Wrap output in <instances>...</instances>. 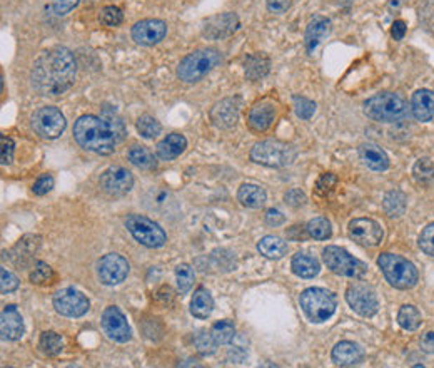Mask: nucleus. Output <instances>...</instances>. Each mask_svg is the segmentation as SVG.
<instances>
[{
  "label": "nucleus",
  "instance_id": "15",
  "mask_svg": "<svg viewBox=\"0 0 434 368\" xmlns=\"http://www.w3.org/2000/svg\"><path fill=\"white\" fill-rule=\"evenodd\" d=\"M349 236L361 247H378L383 241V228L369 218H358L349 223Z\"/></svg>",
  "mask_w": 434,
  "mask_h": 368
},
{
  "label": "nucleus",
  "instance_id": "24",
  "mask_svg": "<svg viewBox=\"0 0 434 368\" xmlns=\"http://www.w3.org/2000/svg\"><path fill=\"white\" fill-rule=\"evenodd\" d=\"M332 362L337 367H354L362 362V350L353 341H339L332 348Z\"/></svg>",
  "mask_w": 434,
  "mask_h": 368
},
{
  "label": "nucleus",
  "instance_id": "34",
  "mask_svg": "<svg viewBox=\"0 0 434 368\" xmlns=\"http://www.w3.org/2000/svg\"><path fill=\"white\" fill-rule=\"evenodd\" d=\"M406 206L407 199L406 195L401 191H389L388 195L384 196L383 201V208L388 216L391 218H400L406 213Z\"/></svg>",
  "mask_w": 434,
  "mask_h": 368
},
{
  "label": "nucleus",
  "instance_id": "51",
  "mask_svg": "<svg viewBox=\"0 0 434 368\" xmlns=\"http://www.w3.org/2000/svg\"><path fill=\"white\" fill-rule=\"evenodd\" d=\"M336 183H337V179H336L334 174L326 173V174H323L321 178H319L318 184H316V190H318L319 195H327V192H330L332 188L336 186Z\"/></svg>",
  "mask_w": 434,
  "mask_h": 368
},
{
  "label": "nucleus",
  "instance_id": "12",
  "mask_svg": "<svg viewBox=\"0 0 434 368\" xmlns=\"http://www.w3.org/2000/svg\"><path fill=\"white\" fill-rule=\"evenodd\" d=\"M346 301H348L351 308L358 315H361V317H372V315L378 313V296H376L374 290H372L371 287H367V284H351L348 291H346Z\"/></svg>",
  "mask_w": 434,
  "mask_h": 368
},
{
  "label": "nucleus",
  "instance_id": "28",
  "mask_svg": "<svg viewBox=\"0 0 434 368\" xmlns=\"http://www.w3.org/2000/svg\"><path fill=\"white\" fill-rule=\"evenodd\" d=\"M330 32H331V22L327 20L326 17H314V19L309 22L304 37L306 49H308L309 54L316 51V47L319 46V42H321L324 37L330 36Z\"/></svg>",
  "mask_w": 434,
  "mask_h": 368
},
{
  "label": "nucleus",
  "instance_id": "8",
  "mask_svg": "<svg viewBox=\"0 0 434 368\" xmlns=\"http://www.w3.org/2000/svg\"><path fill=\"white\" fill-rule=\"evenodd\" d=\"M323 258L326 266L332 273L339 276H348V278H362L366 275L367 266L358 258L349 255L344 248L339 247H327L324 248Z\"/></svg>",
  "mask_w": 434,
  "mask_h": 368
},
{
  "label": "nucleus",
  "instance_id": "55",
  "mask_svg": "<svg viewBox=\"0 0 434 368\" xmlns=\"http://www.w3.org/2000/svg\"><path fill=\"white\" fill-rule=\"evenodd\" d=\"M419 347L424 353L434 355V331H428L421 336L419 340Z\"/></svg>",
  "mask_w": 434,
  "mask_h": 368
},
{
  "label": "nucleus",
  "instance_id": "47",
  "mask_svg": "<svg viewBox=\"0 0 434 368\" xmlns=\"http://www.w3.org/2000/svg\"><path fill=\"white\" fill-rule=\"evenodd\" d=\"M294 107H296L297 116L304 121L311 119L316 112V103L306 98H294Z\"/></svg>",
  "mask_w": 434,
  "mask_h": 368
},
{
  "label": "nucleus",
  "instance_id": "49",
  "mask_svg": "<svg viewBox=\"0 0 434 368\" xmlns=\"http://www.w3.org/2000/svg\"><path fill=\"white\" fill-rule=\"evenodd\" d=\"M54 183L55 181L52 174H42V176L34 183V186H32L34 195H37V196L47 195V192L52 191V188H54Z\"/></svg>",
  "mask_w": 434,
  "mask_h": 368
},
{
  "label": "nucleus",
  "instance_id": "36",
  "mask_svg": "<svg viewBox=\"0 0 434 368\" xmlns=\"http://www.w3.org/2000/svg\"><path fill=\"white\" fill-rule=\"evenodd\" d=\"M39 348L43 355L55 357L64 350V341L60 339L59 333L55 331H43L39 339Z\"/></svg>",
  "mask_w": 434,
  "mask_h": 368
},
{
  "label": "nucleus",
  "instance_id": "20",
  "mask_svg": "<svg viewBox=\"0 0 434 368\" xmlns=\"http://www.w3.org/2000/svg\"><path fill=\"white\" fill-rule=\"evenodd\" d=\"M24 320L15 305L4 306L0 315V333L2 339L8 341H17L24 336Z\"/></svg>",
  "mask_w": 434,
  "mask_h": 368
},
{
  "label": "nucleus",
  "instance_id": "39",
  "mask_svg": "<svg viewBox=\"0 0 434 368\" xmlns=\"http://www.w3.org/2000/svg\"><path fill=\"white\" fill-rule=\"evenodd\" d=\"M135 128H137L139 134L142 136V138L146 139H154L157 138V136L161 134L162 131V126L161 122L156 119V117L149 116V114H146V116H140L137 119V124H135Z\"/></svg>",
  "mask_w": 434,
  "mask_h": 368
},
{
  "label": "nucleus",
  "instance_id": "46",
  "mask_svg": "<svg viewBox=\"0 0 434 368\" xmlns=\"http://www.w3.org/2000/svg\"><path fill=\"white\" fill-rule=\"evenodd\" d=\"M419 248L429 256H434V223L426 226L419 235Z\"/></svg>",
  "mask_w": 434,
  "mask_h": 368
},
{
  "label": "nucleus",
  "instance_id": "52",
  "mask_svg": "<svg viewBox=\"0 0 434 368\" xmlns=\"http://www.w3.org/2000/svg\"><path fill=\"white\" fill-rule=\"evenodd\" d=\"M79 2H81V0H54V2H52V8H54L57 15H65L69 14L70 11H74Z\"/></svg>",
  "mask_w": 434,
  "mask_h": 368
},
{
  "label": "nucleus",
  "instance_id": "22",
  "mask_svg": "<svg viewBox=\"0 0 434 368\" xmlns=\"http://www.w3.org/2000/svg\"><path fill=\"white\" fill-rule=\"evenodd\" d=\"M144 204L147 206V209L157 213H169L177 206L172 192L164 188H151L144 195Z\"/></svg>",
  "mask_w": 434,
  "mask_h": 368
},
{
  "label": "nucleus",
  "instance_id": "19",
  "mask_svg": "<svg viewBox=\"0 0 434 368\" xmlns=\"http://www.w3.org/2000/svg\"><path fill=\"white\" fill-rule=\"evenodd\" d=\"M239 99L227 98L210 109V121L219 129H232L239 119Z\"/></svg>",
  "mask_w": 434,
  "mask_h": 368
},
{
  "label": "nucleus",
  "instance_id": "7",
  "mask_svg": "<svg viewBox=\"0 0 434 368\" xmlns=\"http://www.w3.org/2000/svg\"><path fill=\"white\" fill-rule=\"evenodd\" d=\"M297 157L294 146L280 141H262L251 149V159L254 163L267 168H286Z\"/></svg>",
  "mask_w": 434,
  "mask_h": 368
},
{
  "label": "nucleus",
  "instance_id": "41",
  "mask_svg": "<svg viewBox=\"0 0 434 368\" xmlns=\"http://www.w3.org/2000/svg\"><path fill=\"white\" fill-rule=\"evenodd\" d=\"M175 280H177L179 293L186 295L192 288V283H194V270L189 265H186V263H182V265L175 268Z\"/></svg>",
  "mask_w": 434,
  "mask_h": 368
},
{
  "label": "nucleus",
  "instance_id": "25",
  "mask_svg": "<svg viewBox=\"0 0 434 368\" xmlns=\"http://www.w3.org/2000/svg\"><path fill=\"white\" fill-rule=\"evenodd\" d=\"M187 147V139L184 138L182 134L172 133L169 136H165L162 141L157 144V157L162 161H172L175 157H179L186 151Z\"/></svg>",
  "mask_w": 434,
  "mask_h": 368
},
{
  "label": "nucleus",
  "instance_id": "33",
  "mask_svg": "<svg viewBox=\"0 0 434 368\" xmlns=\"http://www.w3.org/2000/svg\"><path fill=\"white\" fill-rule=\"evenodd\" d=\"M244 67H245V77H247L249 81H259V79L267 76L271 63L264 54H252L245 59Z\"/></svg>",
  "mask_w": 434,
  "mask_h": 368
},
{
  "label": "nucleus",
  "instance_id": "30",
  "mask_svg": "<svg viewBox=\"0 0 434 368\" xmlns=\"http://www.w3.org/2000/svg\"><path fill=\"white\" fill-rule=\"evenodd\" d=\"M238 199L240 201V204L245 206V208H252V209H259L266 204V191L262 190L261 186L257 184H243L238 191Z\"/></svg>",
  "mask_w": 434,
  "mask_h": 368
},
{
  "label": "nucleus",
  "instance_id": "32",
  "mask_svg": "<svg viewBox=\"0 0 434 368\" xmlns=\"http://www.w3.org/2000/svg\"><path fill=\"white\" fill-rule=\"evenodd\" d=\"M257 249L262 256L269 258V260H279L287 253V243L279 238V236H264L259 243H257Z\"/></svg>",
  "mask_w": 434,
  "mask_h": 368
},
{
  "label": "nucleus",
  "instance_id": "54",
  "mask_svg": "<svg viewBox=\"0 0 434 368\" xmlns=\"http://www.w3.org/2000/svg\"><path fill=\"white\" fill-rule=\"evenodd\" d=\"M266 4L273 14H284L291 7V0H266Z\"/></svg>",
  "mask_w": 434,
  "mask_h": 368
},
{
  "label": "nucleus",
  "instance_id": "3",
  "mask_svg": "<svg viewBox=\"0 0 434 368\" xmlns=\"http://www.w3.org/2000/svg\"><path fill=\"white\" fill-rule=\"evenodd\" d=\"M365 114L369 119L378 122H401L409 114V107L400 94L381 92L366 100Z\"/></svg>",
  "mask_w": 434,
  "mask_h": 368
},
{
  "label": "nucleus",
  "instance_id": "44",
  "mask_svg": "<svg viewBox=\"0 0 434 368\" xmlns=\"http://www.w3.org/2000/svg\"><path fill=\"white\" fill-rule=\"evenodd\" d=\"M122 19H124V15H122V11L116 6L104 7L102 11H100V15H99L100 24L107 25V27H117V25L122 24Z\"/></svg>",
  "mask_w": 434,
  "mask_h": 368
},
{
  "label": "nucleus",
  "instance_id": "53",
  "mask_svg": "<svg viewBox=\"0 0 434 368\" xmlns=\"http://www.w3.org/2000/svg\"><path fill=\"white\" fill-rule=\"evenodd\" d=\"M284 199H286V203L289 206H292V208H299L306 203V196L304 192L301 190H291L286 192V196H284Z\"/></svg>",
  "mask_w": 434,
  "mask_h": 368
},
{
  "label": "nucleus",
  "instance_id": "5",
  "mask_svg": "<svg viewBox=\"0 0 434 368\" xmlns=\"http://www.w3.org/2000/svg\"><path fill=\"white\" fill-rule=\"evenodd\" d=\"M378 265L383 271L386 280L389 284L398 290H407L413 288L418 282V270L411 261L400 255H393V253H383L378 258Z\"/></svg>",
  "mask_w": 434,
  "mask_h": 368
},
{
  "label": "nucleus",
  "instance_id": "35",
  "mask_svg": "<svg viewBox=\"0 0 434 368\" xmlns=\"http://www.w3.org/2000/svg\"><path fill=\"white\" fill-rule=\"evenodd\" d=\"M129 161L139 169H156V157L146 146H133L129 149Z\"/></svg>",
  "mask_w": 434,
  "mask_h": 368
},
{
  "label": "nucleus",
  "instance_id": "50",
  "mask_svg": "<svg viewBox=\"0 0 434 368\" xmlns=\"http://www.w3.org/2000/svg\"><path fill=\"white\" fill-rule=\"evenodd\" d=\"M0 141H2V164L7 166L12 163V159H14L15 144L11 138H7V136H2Z\"/></svg>",
  "mask_w": 434,
  "mask_h": 368
},
{
  "label": "nucleus",
  "instance_id": "42",
  "mask_svg": "<svg viewBox=\"0 0 434 368\" xmlns=\"http://www.w3.org/2000/svg\"><path fill=\"white\" fill-rule=\"evenodd\" d=\"M194 343H196L197 352H199L201 355H212L214 352H216V347H217L212 333L208 330H201L199 333H197Z\"/></svg>",
  "mask_w": 434,
  "mask_h": 368
},
{
  "label": "nucleus",
  "instance_id": "13",
  "mask_svg": "<svg viewBox=\"0 0 434 368\" xmlns=\"http://www.w3.org/2000/svg\"><path fill=\"white\" fill-rule=\"evenodd\" d=\"M129 263L124 256L117 255V253H109L104 258H100L97 263V275L100 283L107 284V287H116L124 282L129 275Z\"/></svg>",
  "mask_w": 434,
  "mask_h": 368
},
{
  "label": "nucleus",
  "instance_id": "17",
  "mask_svg": "<svg viewBox=\"0 0 434 368\" xmlns=\"http://www.w3.org/2000/svg\"><path fill=\"white\" fill-rule=\"evenodd\" d=\"M168 34V24L159 19L140 20L133 27V39L139 46H156Z\"/></svg>",
  "mask_w": 434,
  "mask_h": 368
},
{
  "label": "nucleus",
  "instance_id": "37",
  "mask_svg": "<svg viewBox=\"0 0 434 368\" xmlns=\"http://www.w3.org/2000/svg\"><path fill=\"white\" fill-rule=\"evenodd\" d=\"M421 322H423L421 313L413 305H405L400 310V313H398V323H400L401 328H405V330H416V328L421 327Z\"/></svg>",
  "mask_w": 434,
  "mask_h": 368
},
{
  "label": "nucleus",
  "instance_id": "43",
  "mask_svg": "<svg viewBox=\"0 0 434 368\" xmlns=\"http://www.w3.org/2000/svg\"><path fill=\"white\" fill-rule=\"evenodd\" d=\"M414 179L421 184H428L434 179V164L429 159H419L413 168Z\"/></svg>",
  "mask_w": 434,
  "mask_h": 368
},
{
  "label": "nucleus",
  "instance_id": "45",
  "mask_svg": "<svg viewBox=\"0 0 434 368\" xmlns=\"http://www.w3.org/2000/svg\"><path fill=\"white\" fill-rule=\"evenodd\" d=\"M52 276H54V273H52L50 266L43 261H37L35 263L34 270L30 271V282L35 284H42L50 282Z\"/></svg>",
  "mask_w": 434,
  "mask_h": 368
},
{
  "label": "nucleus",
  "instance_id": "14",
  "mask_svg": "<svg viewBox=\"0 0 434 368\" xmlns=\"http://www.w3.org/2000/svg\"><path fill=\"white\" fill-rule=\"evenodd\" d=\"M99 184L107 195L124 196L133 190L134 176L129 169L121 168V166H112V168L104 171Z\"/></svg>",
  "mask_w": 434,
  "mask_h": 368
},
{
  "label": "nucleus",
  "instance_id": "2",
  "mask_svg": "<svg viewBox=\"0 0 434 368\" xmlns=\"http://www.w3.org/2000/svg\"><path fill=\"white\" fill-rule=\"evenodd\" d=\"M74 138L79 143V146L84 147L86 151L95 152L100 156H109L116 151V146L121 143L119 136L112 129L104 117L87 116L79 117L74 124Z\"/></svg>",
  "mask_w": 434,
  "mask_h": 368
},
{
  "label": "nucleus",
  "instance_id": "38",
  "mask_svg": "<svg viewBox=\"0 0 434 368\" xmlns=\"http://www.w3.org/2000/svg\"><path fill=\"white\" fill-rule=\"evenodd\" d=\"M210 333H212L217 345H227L234 340L236 327L229 320H222V322L214 323L212 328H210Z\"/></svg>",
  "mask_w": 434,
  "mask_h": 368
},
{
  "label": "nucleus",
  "instance_id": "9",
  "mask_svg": "<svg viewBox=\"0 0 434 368\" xmlns=\"http://www.w3.org/2000/svg\"><path fill=\"white\" fill-rule=\"evenodd\" d=\"M126 228L134 236L135 241H139L140 244L147 248H161L168 241V235L157 223L146 216H140V214L127 216Z\"/></svg>",
  "mask_w": 434,
  "mask_h": 368
},
{
  "label": "nucleus",
  "instance_id": "11",
  "mask_svg": "<svg viewBox=\"0 0 434 368\" xmlns=\"http://www.w3.org/2000/svg\"><path fill=\"white\" fill-rule=\"evenodd\" d=\"M52 303H54L57 313L67 318L84 317L90 308L89 300H87L84 293L74 290V288H64V290L57 291L52 298Z\"/></svg>",
  "mask_w": 434,
  "mask_h": 368
},
{
  "label": "nucleus",
  "instance_id": "31",
  "mask_svg": "<svg viewBox=\"0 0 434 368\" xmlns=\"http://www.w3.org/2000/svg\"><path fill=\"white\" fill-rule=\"evenodd\" d=\"M214 310V300L210 296V293L205 288H197L194 296L191 300V313L196 318L205 320L210 317Z\"/></svg>",
  "mask_w": 434,
  "mask_h": 368
},
{
  "label": "nucleus",
  "instance_id": "57",
  "mask_svg": "<svg viewBox=\"0 0 434 368\" xmlns=\"http://www.w3.org/2000/svg\"><path fill=\"white\" fill-rule=\"evenodd\" d=\"M391 34L394 37V41H402L406 36V24L402 20H396L393 24V29H391Z\"/></svg>",
  "mask_w": 434,
  "mask_h": 368
},
{
  "label": "nucleus",
  "instance_id": "29",
  "mask_svg": "<svg viewBox=\"0 0 434 368\" xmlns=\"http://www.w3.org/2000/svg\"><path fill=\"white\" fill-rule=\"evenodd\" d=\"M291 268H292V273L299 276V278L309 280V278H314V276H318L321 266H319V261L316 260L314 256L301 251L292 258Z\"/></svg>",
  "mask_w": 434,
  "mask_h": 368
},
{
  "label": "nucleus",
  "instance_id": "21",
  "mask_svg": "<svg viewBox=\"0 0 434 368\" xmlns=\"http://www.w3.org/2000/svg\"><path fill=\"white\" fill-rule=\"evenodd\" d=\"M276 119V106L273 103H259L256 104L249 112V128L256 133H264L266 129L271 128Z\"/></svg>",
  "mask_w": 434,
  "mask_h": 368
},
{
  "label": "nucleus",
  "instance_id": "18",
  "mask_svg": "<svg viewBox=\"0 0 434 368\" xmlns=\"http://www.w3.org/2000/svg\"><path fill=\"white\" fill-rule=\"evenodd\" d=\"M239 29V19L238 15L232 12H226V14L210 17L205 22L203 27V36L209 41H219V39H226L232 36L236 30Z\"/></svg>",
  "mask_w": 434,
  "mask_h": 368
},
{
  "label": "nucleus",
  "instance_id": "27",
  "mask_svg": "<svg viewBox=\"0 0 434 368\" xmlns=\"http://www.w3.org/2000/svg\"><path fill=\"white\" fill-rule=\"evenodd\" d=\"M39 247H41V236L35 235L24 236L11 251L12 261L19 266L27 265V263L34 258L35 253H37Z\"/></svg>",
  "mask_w": 434,
  "mask_h": 368
},
{
  "label": "nucleus",
  "instance_id": "56",
  "mask_svg": "<svg viewBox=\"0 0 434 368\" xmlns=\"http://www.w3.org/2000/svg\"><path fill=\"white\" fill-rule=\"evenodd\" d=\"M284 221H286V216L278 211V209H269V211L266 213V223L269 226H279L283 225Z\"/></svg>",
  "mask_w": 434,
  "mask_h": 368
},
{
  "label": "nucleus",
  "instance_id": "48",
  "mask_svg": "<svg viewBox=\"0 0 434 368\" xmlns=\"http://www.w3.org/2000/svg\"><path fill=\"white\" fill-rule=\"evenodd\" d=\"M0 290H2V295H7V293L15 291L19 288V278L11 271H7V268L0 270Z\"/></svg>",
  "mask_w": 434,
  "mask_h": 368
},
{
  "label": "nucleus",
  "instance_id": "26",
  "mask_svg": "<svg viewBox=\"0 0 434 368\" xmlns=\"http://www.w3.org/2000/svg\"><path fill=\"white\" fill-rule=\"evenodd\" d=\"M359 157L372 171H386L389 168V157L378 144L366 143L359 146Z\"/></svg>",
  "mask_w": 434,
  "mask_h": 368
},
{
  "label": "nucleus",
  "instance_id": "4",
  "mask_svg": "<svg viewBox=\"0 0 434 368\" xmlns=\"http://www.w3.org/2000/svg\"><path fill=\"white\" fill-rule=\"evenodd\" d=\"M221 64V54L216 49H197L191 54H187L179 63L177 67V77L181 81L192 84V82H199L204 79L209 72H212L217 65Z\"/></svg>",
  "mask_w": 434,
  "mask_h": 368
},
{
  "label": "nucleus",
  "instance_id": "10",
  "mask_svg": "<svg viewBox=\"0 0 434 368\" xmlns=\"http://www.w3.org/2000/svg\"><path fill=\"white\" fill-rule=\"evenodd\" d=\"M32 129L43 139H57L62 136V133L67 128V121H65L64 114L54 106H46L37 109L34 112Z\"/></svg>",
  "mask_w": 434,
  "mask_h": 368
},
{
  "label": "nucleus",
  "instance_id": "23",
  "mask_svg": "<svg viewBox=\"0 0 434 368\" xmlns=\"http://www.w3.org/2000/svg\"><path fill=\"white\" fill-rule=\"evenodd\" d=\"M411 111L421 122L431 121L434 117V92L429 89L416 91L411 100Z\"/></svg>",
  "mask_w": 434,
  "mask_h": 368
},
{
  "label": "nucleus",
  "instance_id": "40",
  "mask_svg": "<svg viewBox=\"0 0 434 368\" xmlns=\"http://www.w3.org/2000/svg\"><path fill=\"white\" fill-rule=\"evenodd\" d=\"M306 231H308V235L311 238L314 239H327L331 238L332 235V228L331 223L326 220V218H314V220H311L308 223V226H306Z\"/></svg>",
  "mask_w": 434,
  "mask_h": 368
},
{
  "label": "nucleus",
  "instance_id": "16",
  "mask_svg": "<svg viewBox=\"0 0 434 368\" xmlns=\"http://www.w3.org/2000/svg\"><path fill=\"white\" fill-rule=\"evenodd\" d=\"M102 328L109 339L119 341V343H126V341H129L130 336H133L127 318L117 306H107V308L104 310Z\"/></svg>",
  "mask_w": 434,
  "mask_h": 368
},
{
  "label": "nucleus",
  "instance_id": "6",
  "mask_svg": "<svg viewBox=\"0 0 434 368\" xmlns=\"http://www.w3.org/2000/svg\"><path fill=\"white\" fill-rule=\"evenodd\" d=\"M299 303L302 312L313 323L327 322L336 312V296L324 288H308L301 293Z\"/></svg>",
  "mask_w": 434,
  "mask_h": 368
},
{
  "label": "nucleus",
  "instance_id": "1",
  "mask_svg": "<svg viewBox=\"0 0 434 368\" xmlns=\"http://www.w3.org/2000/svg\"><path fill=\"white\" fill-rule=\"evenodd\" d=\"M77 63L72 52L65 47L43 51L35 59L30 81L32 87L43 98H57L72 87L76 81Z\"/></svg>",
  "mask_w": 434,
  "mask_h": 368
}]
</instances>
